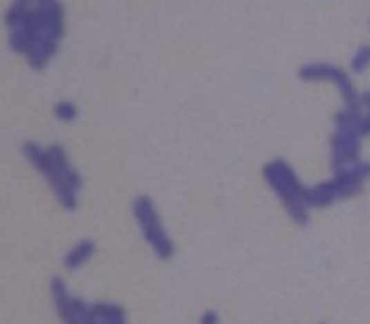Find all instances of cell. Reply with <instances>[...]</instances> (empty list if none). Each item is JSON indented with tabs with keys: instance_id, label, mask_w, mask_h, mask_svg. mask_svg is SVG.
Here are the masks:
<instances>
[{
	"instance_id": "6da1fadb",
	"label": "cell",
	"mask_w": 370,
	"mask_h": 324,
	"mask_svg": "<svg viewBox=\"0 0 370 324\" xmlns=\"http://www.w3.org/2000/svg\"><path fill=\"white\" fill-rule=\"evenodd\" d=\"M22 152H24V157L50 181L59 203L66 209H77V192L83 181L75 172V168L68 163L66 150L61 146H50L44 150L35 142H26L22 146Z\"/></svg>"
},
{
	"instance_id": "7a4b0ae2",
	"label": "cell",
	"mask_w": 370,
	"mask_h": 324,
	"mask_svg": "<svg viewBox=\"0 0 370 324\" xmlns=\"http://www.w3.org/2000/svg\"><path fill=\"white\" fill-rule=\"evenodd\" d=\"M264 174L270 185H273V190L279 194V199L283 201V207L288 209L292 220L298 224H307L309 222V209L305 207L307 188L301 185V181L292 172V168L283 161H275L266 168Z\"/></svg>"
},
{
	"instance_id": "3957f363",
	"label": "cell",
	"mask_w": 370,
	"mask_h": 324,
	"mask_svg": "<svg viewBox=\"0 0 370 324\" xmlns=\"http://www.w3.org/2000/svg\"><path fill=\"white\" fill-rule=\"evenodd\" d=\"M133 214L139 222V229H142V233H144L146 242L153 246L155 255L162 257V259L173 257L175 246H173V242H170V237L166 235V231L162 229L159 216H157V211H155L153 201L146 199V196L137 199L135 205H133Z\"/></svg>"
},
{
	"instance_id": "277c9868",
	"label": "cell",
	"mask_w": 370,
	"mask_h": 324,
	"mask_svg": "<svg viewBox=\"0 0 370 324\" xmlns=\"http://www.w3.org/2000/svg\"><path fill=\"white\" fill-rule=\"evenodd\" d=\"M94 250H96V244L92 242V239H83V242H79L66 255V259H64L66 267H68V270H77V267H81L85 261H88L94 255Z\"/></svg>"
},
{
	"instance_id": "5b68a950",
	"label": "cell",
	"mask_w": 370,
	"mask_h": 324,
	"mask_svg": "<svg viewBox=\"0 0 370 324\" xmlns=\"http://www.w3.org/2000/svg\"><path fill=\"white\" fill-rule=\"evenodd\" d=\"M92 309L96 312V316L101 318L103 324H126V318H124V312L122 307L118 305H92Z\"/></svg>"
},
{
	"instance_id": "8992f818",
	"label": "cell",
	"mask_w": 370,
	"mask_h": 324,
	"mask_svg": "<svg viewBox=\"0 0 370 324\" xmlns=\"http://www.w3.org/2000/svg\"><path fill=\"white\" fill-rule=\"evenodd\" d=\"M28 7H31V0H13L11 7L5 13V22H7L9 29H13V26H18L22 22Z\"/></svg>"
},
{
	"instance_id": "52a82bcc",
	"label": "cell",
	"mask_w": 370,
	"mask_h": 324,
	"mask_svg": "<svg viewBox=\"0 0 370 324\" xmlns=\"http://www.w3.org/2000/svg\"><path fill=\"white\" fill-rule=\"evenodd\" d=\"M55 116L59 118V120H66V122H70V120H75L77 118V107L72 105V103H59V105H55Z\"/></svg>"
},
{
	"instance_id": "ba28073f",
	"label": "cell",
	"mask_w": 370,
	"mask_h": 324,
	"mask_svg": "<svg viewBox=\"0 0 370 324\" xmlns=\"http://www.w3.org/2000/svg\"><path fill=\"white\" fill-rule=\"evenodd\" d=\"M201 324H218V314L216 312H205L203 314V318H201Z\"/></svg>"
}]
</instances>
